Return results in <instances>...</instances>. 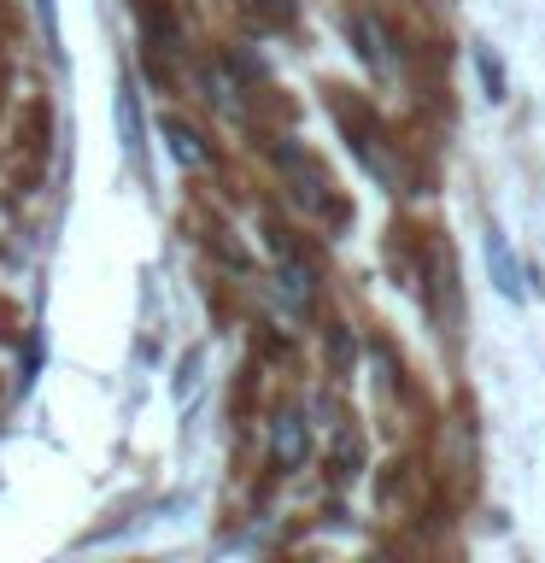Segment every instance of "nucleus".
Listing matches in <instances>:
<instances>
[{"mask_svg": "<svg viewBox=\"0 0 545 563\" xmlns=\"http://www.w3.org/2000/svg\"><path fill=\"white\" fill-rule=\"evenodd\" d=\"M205 82H211V100L223 112H241V88H229V70H205Z\"/></svg>", "mask_w": 545, "mask_h": 563, "instance_id": "9", "label": "nucleus"}, {"mask_svg": "<svg viewBox=\"0 0 545 563\" xmlns=\"http://www.w3.org/2000/svg\"><path fill=\"white\" fill-rule=\"evenodd\" d=\"M276 165L293 176V200L299 206H311V211H323L329 206V194H323V176H316V165L299 147H276Z\"/></svg>", "mask_w": 545, "mask_h": 563, "instance_id": "4", "label": "nucleus"}, {"mask_svg": "<svg viewBox=\"0 0 545 563\" xmlns=\"http://www.w3.org/2000/svg\"><path fill=\"white\" fill-rule=\"evenodd\" d=\"M118 135H123V153L141 158V147H147V141H141V106H135V82H130V77L118 82Z\"/></svg>", "mask_w": 545, "mask_h": 563, "instance_id": "5", "label": "nucleus"}, {"mask_svg": "<svg viewBox=\"0 0 545 563\" xmlns=\"http://www.w3.org/2000/svg\"><path fill=\"white\" fill-rule=\"evenodd\" d=\"M475 70H481L487 100H504V59H499V53H492L487 42H475Z\"/></svg>", "mask_w": 545, "mask_h": 563, "instance_id": "8", "label": "nucleus"}, {"mask_svg": "<svg viewBox=\"0 0 545 563\" xmlns=\"http://www.w3.org/2000/svg\"><path fill=\"white\" fill-rule=\"evenodd\" d=\"M346 35L358 42V59L376 70L381 82L393 77V35H387V24H381L376 12H352V18H346Z\"/></svg>", "mask_w": 545, "mask_h": 563, "instance_id": "2", "label": "nucleus"}, {"mask_svg": "<svg viewBox=\"0 0 545 563\" xmlns=\"http://www.w3.org/2000/svg\"><path fill=\"white\" fill-rule=\"evenodd\" d=\"M165 141H170V153H176V165H188V170H200L205 165V147H200V135H193L188 130V123L182 118H165Z\"/></svg>", "mask_w": 545, "mask_h": 563, "instance_id": "7", "label": "nucleus"}, {"mask_svg": "<svg viewBox=\"0 0 545 563\" xmlns=\"http://www.w3.org/2000/svg\"><path fill=\"white\" fill-rule=\"evenodd\" d=\"M481 253H487V276H492V288H499V294L510 299V306H522V299H527V271H522L516 246H510V235H504L499 223L487 229Z\"/></svg>", "mask_w": 545, "mask_h": 563, "instance_id": "1", "label": "nucleus"}, {"mask_svg": "<svg viewBox=\"0 0 545 563\" xmlns=\"http://www.w3.org/2000/svg\"><path fill=\"white\" fill-rule=\"evenodd\" d=\"M270 457H276V470H305L311 429H305V417H299V411H281L270 422Z\"/></svg>", "mask_w": 545, "mask_h": 563, "instance_id": "3", "label": "nucleus"}, {"mask_svg": "<svg viewBox=\"0 0 545 563\" xmlns=\"http://www.w3.org/2000/svg\"><path fill=\"white\" fill-rule=\"evenodd\" d=\"M276 288H281V299H288L293 311H311V299H316V288H311V271H305L299 258H281Z\"/></svg>", "mask_w": 545, "mask_h": 563, "instance_id": "6", "label": "nucleus"}]
</instances>
